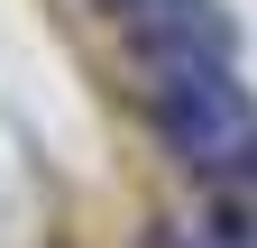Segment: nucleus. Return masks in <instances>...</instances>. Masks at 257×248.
Segmentation results:
<instances>
[{"label": "nucleus", "instance_id": "3", "mask_svg": "<svg viewBox=\"0 0 257 248\" xmlns=\"http://www.w3.org/2000/svg\"><path fill=\"white\" fill-rule=\"evenodd\" d=\"M92 10H128V0H92Z\"/></svg>", "mask_w": 257, "mask_h": 248}, {"label": "nucleus", "instance_id": "2", "mask_svg": "<svg viewBox=\"0 0 257 248\" xmlns=\"http://www.w3.org/2000/svg\"><path fill=\"white\" fill-rule=\"evenodd\" d=\"M119 28H128V65H138L147 92L156 83H193V74H230V55H239L230 19L211 0H128Z\"/></svg>", "mask_w": 257, "mask_h": 248}, {"label": "nucleus", "instance_id": "1", "mask_svg": "<svg viewBox=\"0 0 257 248\" xmlns=\"http://www.w3.org/2000/svg\"><path fill=\"white\" fill-rule=\"evenodd\" d=\"M156 138L175 147V166H193L202 184H257V101L239 92V74H193V83H156L147 92Z\"/></svg>", "mask_w": 257, "mask_h": 248}]
</instances>
